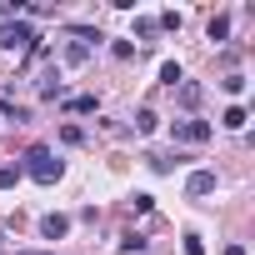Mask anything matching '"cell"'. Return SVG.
<instances>
[{
	"instance_id": "6da1fadb",
	"label": "cell",
	"mask_w": 255,
	"mask_h": 255,
	"mask_svg": "<svg viewBox=\"0 0 255 255\" xmlns=\"http://www.w3.org/2000/svg\"><path fill=\"white\" fill-rule=\"evenodd\" d=\"M20 175H30L35 185H55V180L65 175V165L55 160V150H50V145H30V150H25V165H20Z\"/></svg>"
},
{
	"instance_id": "7a4b0ae2",
	"label": "cell",
	"mask_w": 255,
	"mask_h": 255,
	"mask_svg": "<svg viewBox=\"0 0 255 255\" xmlns=\"http://www.w3.org/2000/svg\"><path fill=\"white\" fill-rule=\"evenodd\" d=\"M40 35L15 15V20H0V50H15V55H30V45H35Z\"/></svg>"
},
{
	"instance_id": "3957f363",
	"label": "cell",
	"mask_w": 255,
	"mask_h": 255,
	"mask_svg": "<svg viewBox=\"0 0 255 255\" xmlns=\"http://www.w3.org/2000/svg\"><path fill=\"white\" fill-rule=\"evenodd\" d=\"M170 135H175V145H205V140L215 135V125H210V120H200V115H185V120H175V125H170Z\"/></svg>"
},
{
	"instance_id": "277c9868",
	"label": "cell",
	"mask_w": 255,
	"mask_h": 255,
	"mask_svg": "<svg viewBox=\"0 0 255 255\" xmlns=\"http://www.w3.org/2000/svg\"><path fill=\"white\" fill-rule=\"evenodd\" d=\"M210 190H215V170H190V175H185V195L200 200V195H210Z\"/></svg>"
},
{
	"instance_id": "5b68a950",
	"label": "cell",
	"mask_w": 255,
	"mask_h": 255,
	"mask_svg": "<svg viewBox=\"0 0 255 255\" xmlns=\"http://www.w3.org/2000/svg\"><path fill=\"white\" fill-rule=\"evenodd\" d=\"M175 90H180V105H185V110H195V105L205 100V85H195V80H180Z\"/></svg>"
},
{
	"instance_id": "8992f818",
	"label": "cell",
	"mask_w": 255,
	"mask_h": 255,
	"mask_svg": "<svg viewBox=\"0 0 255 255\" xmlns=\"http://www.w3.org/2000/svg\"><path fill=\"white\" fill-rule=\"evenodd\" d=\"M65 230H70V215H45V220H40V235H45V240H60Z\"/></svg>"
},
{
	"instance_id": "52a82bcc",
	"label": "cell",
	"mask_w": 255,
	"mask_h": 255,
	"mask_svg": "<svg viewBox=\"0 0 255 255\" xmlns=\"http://www.w3.org/2000/svg\"><path fill=\"white\" fill-rule=\"evenodd\" d=\"M60 90H65L60 70H45V80H40V100H60Z\"/></svg>"
},
{
	"instance_id": "ba28073f",
	"label": "cell",
	"mask_w": 255,
	"mask_h": 255,
	"mask_svg": "<svg viewBox=\"0 0 255 255\" xmlns=\"http://www.w3.org/2000/svg\"><path fill=\"white\" fill-rule=\"evenodd\" d=\"M65 110H70V115H90V110H100V100H95V95H70Z\"/></svg>"
},
{
	"instance_id": "9c48e42d",
	"label": "cell",
	"mask_w": 255,
	"mask_h": 255,
	"mask_svg": "<svg viewBox=\"0 0 255 255\" xmlns=\"http://www.w3.org/2000/svg\"><path fill=\"white\" fill-rule=\"evenodd\" d=\"M145 245H150V240L135 235V230H125V235H120V250H125V255H145Z\"/></svg>"
},
{
	"instance_id": "30bf717a",
	"label": "cell",
	"mask_w": 255,
	"mask_h": 255,
	"mask_svg": "<svg viewBox=\"0 0 255 255\" xmlns=\"http://www.w3.org/2000/svg\"><path fill=\"white\" fill-rule=\"evenodd\" d=\"M245 120H250V115H245V105H230V110L220 115V125H225V130H245Z\"/></svg>"
},
{
	"instance_id": "8fae6325",
	"label": "cell",
	"mask_w": 255,
	"mask_h": 255,
	"mask_svg": "<svg viewBox=\"0 0 255 255\" xmlns=\"http://www.w3.org/2000/svg\"><path fill=\"white\" fill-rule=\"evenodd\" d=\"M85 60H90V45L85 40H70L65 45V65H85Z\"/></svg>"
},
{
	"instance_id": "7c38bea8",
	"label": "cell",
	"mask_w": 255,
	"mask_h": 255,
	"mask_svg": "<svg viewBox=\"0 0 255 255\" xmlns=\"http://www.w3.org/2000/svg\"><path fill=\"white\" fill-rule=\"evenodd\" d=\"M180 80H185V70H180L175 60H165V65H160V85H170V90H175Z\"/></svg>"
},
{
	"instance_id": "4fadbf2b",
	"label": "cell",
	"mask_w": 255,
	"mask_h": 255,
	"mask_svg": "<svg viewBox=\"0 0 255 255\" xmlns=\"http://www.w3.org/2000/svg\"><path fill=\"white\" fill-rule=\"evenodd\" d=\"M155 125H160V115H155V110H140V115H135V135H150Z\"/></svg>"
},
{
	"instance_id": "5bb4252c",
	"label": "cell",
	"mask_w": 255,
	"mask_h": 255,
	"mask_svg": "<svg viewBox=\"0 0 255 255\" xmlns=\"http://www.w3.org/2000/svg\"><path fill=\"white\" fill-rule=\"evenodd\" d=\"M205 35H210V40H225V35H230V15H215V20L205 25Z\"/></svg>"
},
{
	"instance_id": "9a60e30c",
	"label": "cell",
	"mask_w": 255,
	"mask_h": 255,
	"mask_svg": "<svg viewBox=\"0 0 255 255\" xmlns=\"http://www.w3.org/2000/svg\"><path fill=\"white\" fill-rule=\"evenodd\" d=\"M220 90H225V95H245V75H240V70H230V75L220 80Z\"/></svg>"
},
{
	"instance_id": "2e32d148",
	"label": "cell",
	"mask_w": 255,
	"mask_h": 255,
	"mask_svg": "<svg viewBox=\"0 0 255 255\" xmlns=\"http://www.w3.org/2000/svg\"><path fill=\"white\" fill-rule=\"evenodd\" d=\"M155 30H160L155 15H140V20H135V35H140V40H155Z\"/></svg>"
},
{
	"instance_id": "e0dca14e",
	"label": "cell",
	"mask_w": 255,
	"mask_h": 255,
	"mask_svg": "<svg viewBox=\"0 0 255 255\" xmlns=\"http://www.w3.org/2000/svg\"><path fill=\"white\" fill-rule=\"evenodd\" d=\"M175 160H180V155H150V170H160V175H170V170H175Z\"/></svg>"
},
{
	"instance_id": "ac0fdd59",
	"label": "cell",
	"mask_w": 255,
	"mask_h": 255,
	"mask_svg": "<svg viewBox=\"0 0 255 255\" xmlns=\"http://www.w3.org/2000/svg\"><path fill=\"white\" fill-rule=\"evenodd\" d=\"M20 180V165H0V190H10Z\"/></svg>"
},
{
	"instance_id": "d6986e66",
	"label": "cell",
	"mask_w": 255,
	"mask_h": 255,
	"mask_svg": "<svg viewBox=\"0 0 255 255\" xmlns=\"http://www.w3.org/2000/svg\"><path fill=\"white\" fill-rule=\"evenodd\" d=\"M155 25H160V30H180V10H165V15H155Z\"/></svg>"
},
{
	"instance_id": "ffe728a7",
	"label": "cell",
	"mask_w": 255,
	"mask_h": 255,
	"mask_svg": "<svg viewBox=\"0 0 255 255\" xmlns=\"http://www.w3.org/2000/svg\"><path fill=\"white\" fill-rule=\"evenodd\" d=\"M0 105H5V100H0ZM5 115H10L15 125H25V120H30V110H25V105H5Z\"/></svg>"
},
{
	"instance_id": "44dd1931",
	"label": "cell",
	"mask_w": 255,
	"mask_h": 255,
	"mask_svg": "<svg viewBox=\"0 0 255 255\" xmlns=\"http://www.w3.org/2000/svg\"><path fill=\"white\" fill-rule=\"evenodd\" d=\"M130 205H135V210H140V215H150V210H155V195H145V190H140V195H135V200H130Z\"/></svg>"
},
{
	"instance_id": "7402d4cb",
	"label": "cell",
	"mask_w": 255,
	"mask_h": 255,
	"mask_svg": "<svg viewBox=\"0 0 255 255\" xmlns=\"http://www.w3.org/2000/svg\"><path fill=\"white\" fill-rule=\"evenodd\" d=\"M110 50H115V60H130V55H135V45H130V40H115Z\"/></svg>"
},
{
	"instance_id": "603a6c76",
	"label": "cell",
	"mask_w": 255,
	"mask_h": 255,
	"mask_svg": "<svg viewBox=\"0 0 255 255\" xmlns=\"http://www.w3.org/2000/svg\"><path fill=\"white\" fill-rule=\"evenodd\" d=\"M60 135H65V145H80V140H85V130H80V125H65Z\"/></svg>"
},
{
	"instance_id": "cb8c5ba5",
	"label": "cell",
	"mask_w": 255,
	"mask_h": 255,
	"mask_svg": "<svg viewBox=\"0 0 255 255\" xmlns=\"http://www.w3.org/2000/svg\"><path fill=\"white\" fill-rule=\"evenodd\" d=\"M185 255H205V240L200 235H185Z\"/></svg>"
},
{
	"instance_id": "d4e9b609",
	"label": "cell",
	"mask_w": 255,
	"mask_h": 255,
	"mask_svg": "<svg viewBox=\"0 0 255 255\" xmlns=\"http://www.w3.org/2000/svg\"><path fill=\"white\" fill-rule=\"evenodd\" d=\"M225 255H245V245H225Z\"/></svg>"
},
{
	"instance_id": "484cf974",
	"label": "cell",
	"mask_w": 255,
	"mask_h": 255,
	"mask_svg": "<svg viewBox=\"0 0 255 255\" xmlns=\"http://www.w3.org/2000/svg\"><path fill=\"white\" fill-rule=\"evenodd\" d=\"M20 255H50V250H20Z\"/></svg>"
}]
</instances>
